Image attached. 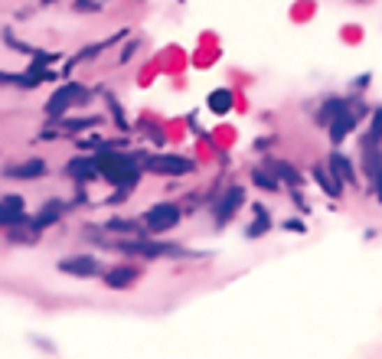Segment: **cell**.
Segmentation results:
<instances>
[{"mask_svg":"<svg viewBox=\"0 0 382 359\" xmlns=\"http://www.w3.org/2000/svg\"><path fill=\"white\" fill-rule=\"evenodd\" d=\"M147 167H151L154 173H163V177H180V173H190L193 163L186 157H151Z\"/></svg>","mask_w":382,"mask_h":359,"instance_id":"3957f363","label":"cell"},{"mask_svg":"<svg viewBox=\"0 0 382 359\" xmlns=\"http://www.w3.org/2000/svg\"><path fill=\"white\" fill-rule=\"evenodd\" d=\"M255 216L258 219L249 226V239H255V235H262V232H268V212L262 210V206H255Z\"/></svg>","mask_w":382,"mask_h":359,"instance_id":"2e32d148","label":"cell"},{"mask_svg":"<svg viewBox=\"0 0 382 359\" xmlns=\"http://www.w3.org/2000/svg\"><path fill=\"white\" fill-rule=\"evenodd\" d=\"M350 131H353V115L340 108V111H337V118L330 121V138H333V140H343L346 134H350Z\"/></svg>","mask_w":382,"mask_h":359,"instance_id":"30bf717a","label":"cell"},{"mask_svg":"<svg viewBox=\"0 0 382 359\" xmlns=\"http://www.w3.org/2000/svg\"><path fill=\"white\" fill-rule=\"evenodd\" d=\"M134 278H138V268H128V265H118V268H111L105 274V281H108L111 288H128Z\"/></svg>","mask_w":382,"mask_h":359,"instance_id":"9c48e42d","label":"cell"},{"mask_svg":"<svg viewBox=\"0 0 382 359\" xmlns=\"http://www.w3.org/2000/svg\"><path fill=\"white\" fill-rule=\"evenodd\" d=\"M95 170H98L105 180H111L115 186H134L138 183V170L128 157L121 154H98L95 157Z\"/></svg>","mask_w":382,"mask_h":359,"instance_id":"6da1fadb","label":"cell"},{"mask_svg":"<svg viewBox=\"0 0 382 359\" xmlns=\"http://www.w3.org/2000/svg\"><path fill=\"white\" fill-rule=\"evenodd\" d=\"M111 229H115V232H131V229H134V222H124V219H115V222H111Z\"/></svg>","mask_w":382,"mask_h":359,"instance_id":"d6986e66","label":"cell"},{"mask_svg":"<svg viewBox=\"0 0 382 359\" xmlns=\"http://www.w3.org/2000/svg\"><path fill=\"white\" fill-rule=\"evenodd\" d=\"M69 173L75 180H95L98 177V170H95V160L89 157H72L69 160Z\"/></svg>","mask_w":382,"mask_h":359,"instance_id":"ba28073f","label":"cell"},{"mask_svg":"<svg viewBox=\"0 0 382 359\" xmlns=\"http://www.w3.org/2000/svg\"><path fill=\"white\" fill-rule=\"evenodd\" d=\"M232 105H235V98H232V89H216L210 95V111H216V115H226V111H232Z\"/></svg>","mask_w":382,"mask_h":359,"instance_id":"7c38bea8","label":"cell"},{"mask_svg":"<svg viewBox=\"0 0 382 359\" xmlns=\"http://www.w3.org/2000/svg\"><path fill=\"white\" fill-rule=\"evenodd\" d=\"M79 95H82L79 85H62V89L56 91V95H52L50 101H46V115H52V118H59L62 111L69 108V105H72L75 98H79Z\"/></svg>","mask_w":382,"mask_h":359,"instance_id":"277c9868","label":"cell"},{"mask_svg":"<svg viewBox=\"0 0 382 359\" xmlns=\"http://www.w3.org/2000/svg\"><path fill=\"white\" fill-rule=\"evenodd\" d=\"M330 170H333V177H340V180H353V167H350V160L340 157V154H333V157H330Z\"/></svg>","mask_w":382,"mask_h":359,"instance_id":"9a60e30c","label":"cell"},{"mask_svg":"<svg viewBox=\"0 0 382 359\" xmlns=\"http://www.w3.org/2000/svg\"><path fill=\"white\" fill-rule=\"evenodd\" d=\"M59 268L66 274H75V278H91V274H98V261L89 258V255H79V258L59 261Z\"/></svg>","mask_w":382,"mask_h":359,"instance_id":"5b68a950","label":"cell"},{"mask_svg":"<svg viewBox=\"0 0 382 359\" xmlns=\"http://www.w3.org/2000/svg\"><path fill=\"white\" fill-rule=\"evenodd\" d=\"M121 249H124V251H138V255H147V258L170 251L167 245H151V242H121Z\"/></svg>","mask_w":382,"mask_h":359,"instance_id":"4fadbf2b","label":"cell"},{"mask_svg":"<svg viewBox=\"0 0 382 359\" xmlns=\"http://www.w3.org/2000/svg\"><path fill=\"white\" fill-rule=\"evenodd\" d=\"M13 180H36V177H43L46 173V163L43 160H27V163H17V167H10L7 170Z\"/></svg>","mask_w":382,"mask_h":359,"instance_id":"52a82bcc","label":"cell"},{"mask_svg":"<svg viewBox=\"0 0 382 359\" xmlns=\"http://www.w3.org/2000/svg\"><path fill=\"white\" fill-rule=\"evenodd\" d=\"M144 226L151 232H170L173 226H180V210L170 203H161V206L144 212Z\"/></svg>","mask_w":382,"mask_h":359,"instance_id":"7a4b0ae2","label":"cell"},{"mask_svg":"<svg viewBox=\"0 0 382 359\" xmlns=\"http://www.w3.org/2000/svg\"><path fill=\"white\" fill-rule=\"evenodd\" d=\"M272 170H274V173H278V177H284V180H288V183H297V173H294V170L288 167V163H272Z\"/></svg>","mask_w":382,"mask_h":359,"instance_id":"ac0fdd59","label":"cell"},{"mask_svg":"<svg viewBox=\"0 0 382 359\" xmlns=\"http://www.w3.org/2000/svg\"><path fill=\"white\" fill-rule=\"evenodd\" d=\"M20 222H27V216H23V210H17V206H10L7 200H0V226H20Z\"/></svg>","mask_w":382,"mask_h":359,"instance_id":"5bb4252c","label":"cell"},{"mask_svg":"<svg viewBox=\"0 0 382 359\" xmlns=\"http://www.w3.org/2000/svg\"><path fill=\"white\" fill-rule=\"evenodd\" d=\"M251 180H255L258 186H265V190H278V180H274L272 173H265V170H255V173H251Z\"/></svg>","mask_w":382,"mask_h":359,"instance_id":"e0dca14e","label":"cell"},{"mask_svg":"<svg viewBox=\"0 0 382 359\" xmlns=\"http://www.w3.org/2000/svg\"><path fill=\"white\" fill-rule=\"evenodd\" d=\"M59 216H62V203L52 200V203H46V206L40 210V216L33 219V226H36V229H46V226H52V222L59 219Z\"/></svg>","mask_w":382,"mask_h":359,"instance_id":"8fae6325","label":"cell"},{"mask_svg":"<svg viewBox=\"0 0 382 359\" xmlns=\"http://www.w3.org/2000/svg\"><path fill=\"white\" fill-rule=\"evenodd\" d=\"M242 200H245V190H242V186H232V190H226V196L216 203V219L226 222L232 212L242 206Z\"/></svg>","mask_w":382,"mask_h":359,"instance_id":"8992f818","label":"cell"}]
</instances>
